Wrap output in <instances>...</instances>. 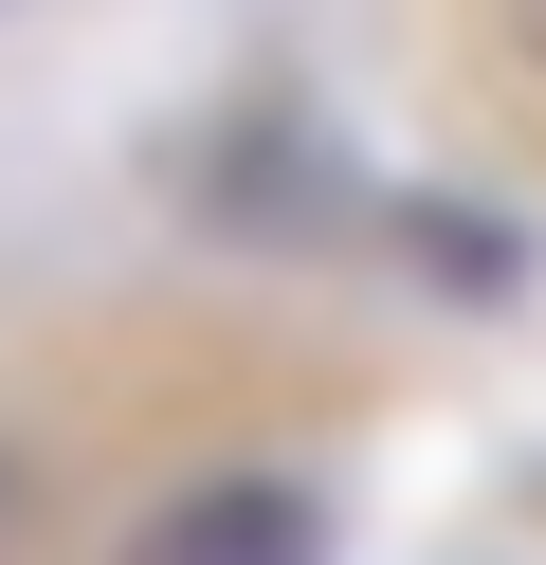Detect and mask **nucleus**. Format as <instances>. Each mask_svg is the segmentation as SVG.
Wrapping results in <instances>:
<instances>
[{
  "label": "nucleus",
  "mask_w": 546,
  "mask_h": 565,
  "mask_svg": "<svg viewBox=\"0 0 546 565\" xmlns=\"http://www.w3.org/2000/svg\"><path fill=\"white\" fill-rule=\"evenodd\" d=\"M0 547H19V456H0Z\"/></svg>",
  "instance_id": "nucleus-3"
},
{
  "label": "nucleus",
  "mask_w": 546,
  "mask_h": 565,
  "mask_svg": "<svg viewBox=\"0 0 546 565\" xmlns=\"http://www.w3.org/2000/svg\"><path fill=\"white\" fill-rule=\"evenodd\" d=\"M510 55H528V74H546V0H510Z\"/></svg>",
  "instance_id": "nucleus-2"
},
{
  "label": "nucleus",
  "mask_w": 546,
  "mask_h": 565,
  "mask_svg": "<svg viewBox=\"0 0 546 565\" xmlns=\"http://www.w3.org/2000/svg\"><path fill=\"white\" fill-rule=\"evenodd\" d=\"M164 565H310V511H291V492H201V511L164 529Z\"/></svg>",
  "instance_id": "nucleus-1"
}]
</instances>
